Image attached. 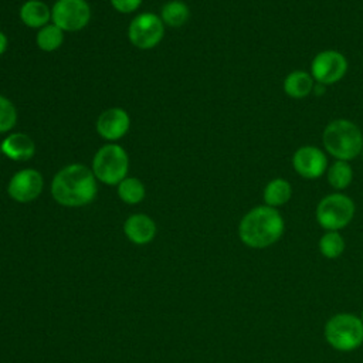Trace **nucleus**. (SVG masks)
Returning a JSON list of instances; mask_svg holds the SVG:
<instances>
[{"label":"nucleus","mask_w":363,"mask_h":363,"mask_svg":"<svg viewBox=\"0 0 363 363\" xmlns=\"http://www.w3.org/2000/svg\"><path fill=\"white\" fill-rule=\"evenodd\" d=\"M96 177L91 169L72 163L55 173L51 182L52 199L64 207H82L96 196Z\"/></svg>","instance_id":"f257e3e1"},{"label":"nucleus","mask_w":363,"mask_h":363,"mask_svg":"<svg viewBox=\"0 0 363 363\" xmlns=\"http://www.w3.org/2000/svg\"><path fill=\"white\" fill-rule=\"evenodd\" d=\"M285 223L281 213L269 206H257L241 218L238 237L250 248H267L284 234Z\"/></svg>","instance_id":"f03ea898"},{"label":"nucleus","mask_w":363,"mask_h":363,"mask_svg":"<svg viewBox=\"0 0 363 363\" xmlns=\"http://www.w3.org/2000/svg\"><path fill=\"white\" fill-rule=\"evenodd\" d=\"M323 145L328 153L337 160L354 159L363 150V133L347 119H335L323 130Z\"/></svg>","instance_id":"7ed1b4c3"},{"label":"nucleus","mask_w":363,"mask_h":363,"mask_svg":"<svg viewBox=\"0 0 363 363\" xmlns=\"http://www.w3.org/2000/svg\"><path fill=\"white\" fill-rule=\"evenodd\" d=\"M323 335L335 350H356L363 345V320L353 313H336L325 323Z\"/></svg>","instance_id":"20e7f679"},{"label":"nucleus","mask_w":363,"mask_h":363,"mask_svg":"<svg viewBox=\"0 0 363 363\" xmlns=\"http://www.w3.org/2000/svg\"><path fill=\"white\" fill-rule=\"evenodd\" d=\"M95 177L105 184H119L129 170V156L126 150L116 143L104 145L92 159Z\"/></svg>","instance_id":"39448f33"},{"label":"nucleus","mask_w":363,"mask_h":363,"mask_svg":"<svg viewBox=\"0 0 363 363\" xmlns=\"http://www.w3.org/2000/svg\"><path fill=\"white\" fill-rule=\"evenodd\" d=\"M354 216L353 200L342 193L325 196L316 207V220L326 231H339L345 228Z\"/></svg>","instance_id":"423d86ee"},{"label":"nucleus","mask_w":363,"mask_h":363,"mask_svg":"<svg viewBox=\"0 0 363 363\" xmlns=\"http://www.w3.org/2000/svg\"><path fill=\"white\" fill-rule=\"evenodd\" d=\"M164 35V23L160 16L153 13H142L136 16L128 27L129 41L140 48L150 50L156 47Z\"/></svg>","instance_id":"0eeeda50"},{"label":"nucleus","mask_w":363,"mask_h":363,"mask_svg":"<svg viewBox=\"0 0 363 363\" xmlns=\"http://www.w3.org/2000/svg\"><path fill=\"white\" fill-rule=\"evenodd\" d=\"M51 20L62 31H79L91 20V9L85 0H57L51 9Z\"/></svg>","instance_id":"6e6552de"},{"label":"nucleus","mask_w":363,"mask_h":363,"mask_svg":"<svg viewBox=\"0 0 363 363\" xmlns=\"http://www.w3.org/2000/svg\"><path fill=\"white\" fill-rule=\"evenodd\" d=\"M347 71V60L335 50H325L315 55L311 64V74L315 81L323 85L337 82Z\"/></svg>","instance_id":"1a4fd4ad"},{"label":"nucleus","mask_w":363,"mask_h":363,"mask_svg":"<svg viewBox=\"0 0 363 363\" xmlns=\"http://www.w3.org/2000/svg\"><path fill=\"white\" fill-rule=\"evenodd\" d=\"M44 180L35 169H21L16 172L7 186L9 196L17 203H30L43 191Z\"/></svg>","instance_id":"9d476101"},{"label":"nucleus","mask_w":363,"mask_h":363,"mask_svg":"<svg viewBox=\"0 0 363 363\" xmlns=\"http://www.w3.org/2000/svg\"><path fill=\"white\" fill-rule=\"evenodd\" d=\"M292 166L302 177L318 179L328 170V157L315 146H302L294 153Z\"/></svg>","instance_id":"9b49d317"},{"label":"nucleus","mask_w":363,"mask_h":363,"mask_svg":"<svg viewBox=\"0 0 363 363\" xmlns=\"http://www.w3.org/2000/svg\"><path fill=\"white\" fill-rule=\"evenodd\" d=\"M130 128V118L122 108H109L96 119V132L105 140H118L123 138Z\"/></svg>","instance_id":"f8f14e48"},{"label":"nucleus","mask_w":363,"mask_h":363,"mask_svg":"<svg viewBox=\"0 0 363 363\" xmlns=\"http://www.w3.org/2000/svg\"><path fill=\"white\" fill-rule=\"evenodd\" d=\"M123 233L130 242L136 245H145L155 238L156 224L147 214L136 213L125 220Z\"/></svg>","instance_id":"ddd939ff"},{"label":"nucleus","mask_w":363,"mask_h":363,"mask_svg":"<svg viewBox=\"0 0 363 363\" xmlns=\"http://www.w3.org/2000/svg\"><path fill=\"white\" fill-rule=\"evenodd\" d=\"M0 150L6 157L11 160L24 162L34 156L35 145L28 135L17 132L6 136V139L0 145Z\"/></svg>","instance_id":"4468645a"},{"label":"nucleus","mask_w":363,"mask_h":363,"mask_svg":"<svg viewBox=\"0 0 363 363\" xmlns=\"http://www.w3.org/2000/svg\"><path fill=\"white\" fill-rule=\"evenodd\" d=\"M20 18L30 28H41L51 20V10L44 1L28 0L20 7Z\"/></svg>","instance_id":"2eb2a0df"},{"label":"nucleus","mask_w":363,"mask_h":363,"mask_svg":"<svg viewBox=\"0 0 363 363\" xmlns=\"http://www.w3.org/2000/svg\"><path fill=\"white\" fill-rule=\"evenodd\" d=\"M313 77L306 71L296 69L286 75L284 79V91L288 96L301 99L308 96L313 91Z\"/></svg>","instance_id":"dca6fc26"},{"label":"nucleus","mask_w":363,"mask_h":363,"mask_svg":"<svg viewBox=\"0 0 363 363\" xmlns=\"http://www.w3.org/2000/svg\"><path fill=\"white\" fill-rule=\"evenodd\" d=\"M262 196H264L265 206L277 208L289 201L292 196V187L289 182L284 179H274L265 186Z\"/></svg>","instance_id":"f3484780"},{"label":"nucleus","mask_w":363,"mask_h":363,"mask_svg":"<svg viewBox=\"0 0 363 363\" xmlns=\"http://www.w3.org/2000/svg\"><path fill=\"white\" fill-rule=\"evenodd\" d=\"M190 11L186 3L180 0L167 1L160 11L162 21L169 27H182L189 20Z\"/></svg>","instance_id":"a211bd4d"},{"label":"nucleus","mask_w":363,"mask_h":363,"mask_svg":"<svg viewBox=\"0 0 363 363\" xmlns=\"http://www.w3.org/2000/svg\"><path fill=\"white\" fill-rule=\"evenodd\" d=\"M62 41H64V31L60 27H57L54 23L41 27L35 35L37 47L45 52L58 50Z\"/></svg>","instance_id":"6ab92c4d"},{"label":"nucleus","mask_w":363,"mask_h":363,"mask_svg":"<svg viewBox=\"0 0 363 363\" xmlns=\"http://www.w3.org/2000/svg\"><path fill=\"white\" fill-rule=\"evenodd\" d=\"M328 183L335 190H345L353 179V170L346 160H336L326 170Z\"/></svg>","instance_id":"aec40b11"},{"label":"nucleus","mask_w":363,"mask_h":363,"mask_svg":"<svg viewBox=\"0 0 363 363\" xmlns=\"http://www.w3.org/2000/svg\"><path fill=\"white\" fill-rule=\"evenodd\" d=\"M118 196L126 204H138L145 199V186L138 177H125L118 184Z\"/></svg>","instance_id":"412c9836"},{"label":"nucleus","mask_w":363,"mask_h":363,"mask_svg":"<svg viewBox=\"0 0 363 363\" xmlns=\"http://www.w3.org/2000/svg\"><path fill=\"white\" fill-rule=\"evenodd\" d=\"M319 251L328 259L340 257L345 251V240L339 231H326L319 240Z\"/></svg>","instance_id":"4be33fe9"},{"label":"nucleus","mask_w":363,"mask_h":363,"mask_svg":"<svg viewBox=\"0 0 363 363\" xmlns=\"http://www.w3.org/2000/svg\"><path fill=\"white\" fill-rule=\"evenodd\" d=\"M17 123V109L14 104L6 98L4 95H0V133L11 130Z\"/></svg>","instance_id":"5701e85b"},{"label":"nucleus","mask_w":363,"mask_h":363,"mask_svg":"<svg viewBox=\"0 0 363 363\" xmlns=\"http://www.w3.org/2000/svg\"><path fill=\"white\" fill-rule=\"evenodd\" d=\"M111 4L116 11L126 14L138 10L142 4V0H111Z\"/></svg>","instance_id":"b1692460"},{"label":"nucleus","mask_w":363,"mask_h":363,"mask_svg":"<svg viewBox=\"0 0 363 363\" xmlns=\"http://www.w3.org/2000/svg\"><path fill=\"white\" fill-rule=\"evenodd\" d=\"M6 48H7V35L3 31H0V55L4 54Z\"/></svg>","instance_id":"393cba45"},{"label":"nucleus","mask_w":363,"mask_h":363,"mask_svg":"<svg viewBox=\"0 0 363 363\" xmlns=\"http://www.w3.org/2000/svg\"><path fill=\"white\" fill-rule=\"evenodd\" d=\"M360 319L363 320V311H362V315H360Z\"/></svg>","instance_id":"a878e982"},{"label":"nucleus","mask_w":363,"mask_h":363,"mask_svg":"<svg viewBox=\"0 0 363 363\" xmlns=\"http://www.w3.org/2000/svg\"><path fill=\"white\" fill-rule=\"evenodd\" d=\"M362 155H363V150H362Z\"/></svg>","instance_id":"bb28decb"}]
</instances>
